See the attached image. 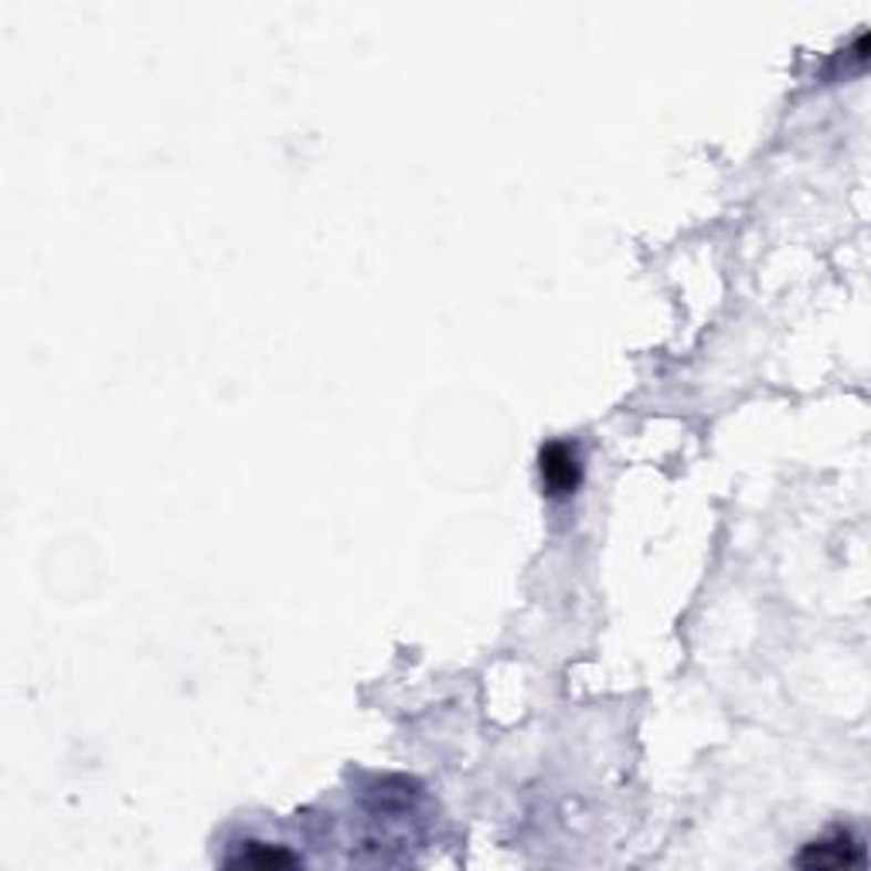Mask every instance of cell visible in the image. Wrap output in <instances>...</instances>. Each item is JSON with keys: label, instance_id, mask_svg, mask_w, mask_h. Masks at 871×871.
Segmentation results:
<instances>
[{"label": "cell", "instance_id": "cell-1", "mask_svg": "<svg viewBox=\"0 0 871 871\" xmlns=\"http://www.w3.org/2000/svg\"><path fill=\"white\" fill-rule=\"evenodd\" d=\"M541 477L552 494H572L579 487V456L569 443H552L541 449Z\"/></svg>", "mask_w": 871, "mask_h": 871}, {"label": "cell", "instance_id": "cell-3", "mask_svg": "<svg viewBox=\"0 0 871 871\" xmlns=\"http://www.w3.org/2000/svg\"><path fill=\"white\" fill-rule=\"evenodd\" d=\"M228 864L232 868H262V871H272V868H290L297 864V858L283 848H269V844H249L242 848L236 858H228Z\"/></svg>", "mask_w": 871, "mask_h": 871}, {"label": "cell", "instance_id": "cell-2", "mask_svg": "<svg viewBox=\"0 0 871 871\" xmlns=\"http://www.w3.org/2000/svg\"><path fill=\"white\" fill-rule=\"evenodd\" d=\"M854 861H861V851H858V844H854L848 834H841V838H834V841H817V844H810V848L797 858V864L817 868V871L844 868V864H854Z\"/></svg>", "mask_w": 871, "mask_h": 871}]
</instances>
